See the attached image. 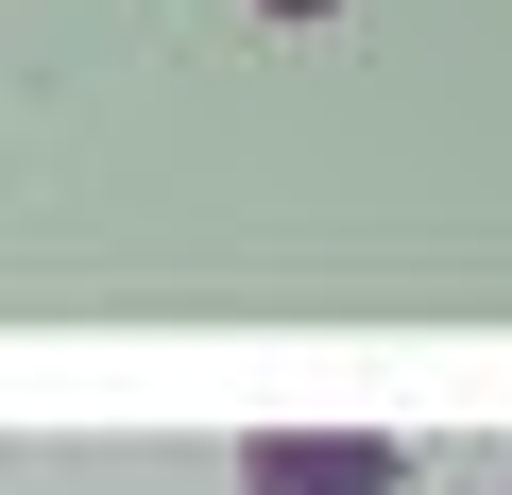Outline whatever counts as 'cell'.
<instances>
[{"label": "cell", "mask_w": 512, "mask_h": 495, "mask_svg": "<svg viewBox=\"0 0 512 495\" xmlns=\"http://www.w3.org/2000/svg\"><path fill=\"white\" fill-rule=\"evenodd\" d=\"M410 444L393 427H256L239 444V495H393Z\"/></svg>", "instance_id": "obj_1"}, {"label": "cell", "mask_w": 512, "mask_h": 495, "mask_svg": "<svg viewBox=\"0 0 512 495\" xmlns=\"http://www.w3.org/2000/svg\"><path fill=\"white\" fill-rule=\"evenodd\" d=\"M256 18H342V0H256Z\"/></svg>", "instance_id": "obj_2"}]
</instances>
